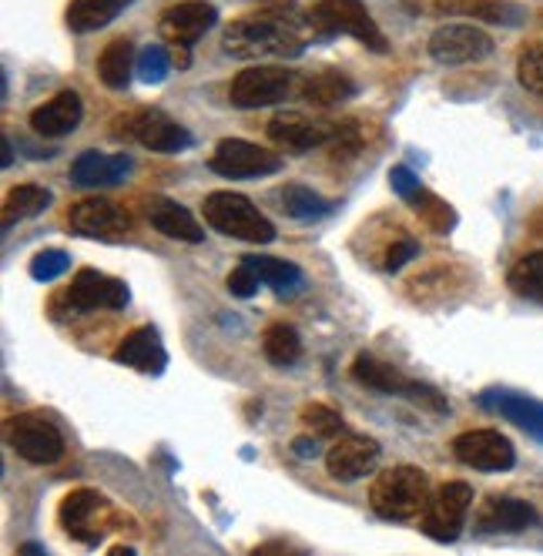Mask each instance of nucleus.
Returning a JSON list of instances; mask_svg holds the SVG:
<instances>
[{"label":"nucleus","instance_id":"nucleus-2","mask_svg":"<svg viewBox=\"0 0 543 556\" xmlns=\"http://www.w3.org/2000/svg\"><path fill=\"white\" fill-rule=\"evenodd\" d=\"M430 480L426 472L416 466H393L379 472L372 486H369V506L376 516L390 523H406L416 520V516L430 503Z\"/></svg>","mask_w":543,"mask_h":556},{"label":"nucleus","instance_id":"nucleus-39","mask_svg":"<svg viewBox=\"0 0 543 556\" xmlns=\"http://www.w3.org/2000/svg\"><path fill=\"white\" fill-rule=\"evenodd\" d=\"M225 286H228V292L236 295V299H252L255 292H258V286H262V278L239 258V265L228 271V278H225Z\"/></svg>","mask_w":543,"mask_h":556},{"label":"nucleus","instance_id":"nucleus-26","mask_svg":"<svg viewBox=\"0 0 543 556\" xmlns=\"http://www.w3.org/2000/svg\"><path fill=\"white\" fill-rule=\"evenodd\" d=\"M353 379L366 389H376V392H386V395H409L413 389V379L403 376L396 366L376 359V355H356L353 363Z\"/></svg>","mask_w":543,"mask_h":556},{"label":"nucleus","instance_id":"nucleus-41","mask_svg":"<svg viewBox=\"0 0 543 556\" xmlns=\"http://www.w3.org/2000/svg\"><path fill=\"white\" fill-rule=\"evenodd\" d=\"M390 185H393V191L403 198V202H409V198L422 188V181H419L406 165H396V168L390 172Z\"/></svg>","mask_w":543,"mask_h":556},{"label":"nucleus","instance_id":"nucleus-27","mask_svg":"<svg viewBox=\"0 0 543 556\" xmlns=\"http://www.w3.org/2000/svg\"><path fill=\"white\" fill-rule=\"evenodd\" d=\"M258 278L262 286L276 289L279 295H295L305 282V275L295 262H286V258H272V255H245L242 258Z\"/></svg>","mask_w":543,"mask_h":556},{"label":"nucleus","instance_id":"nucleus-37","mask_svg":"<svg viewBox=\"0 0 543 556\" xmlns=\"http://www.w3.org/2000/svg\"><path fill=\"white\" fill-rule=\"evenodd\" d=\"M517 74H520V85H523L527 91H533L536 98H543V41H540V45H530V48L520 54Z\"/></svg>","mask_w":543,"mask_h":556},{"label":"nucleus","instance_id":"nucleus-17","mask_svg":"<svg viewBox=\"0 0 543 556\" xmlns=\"http://www.w3.org/2000/svg\"><path fill=\"white\" fill-rule=\"evenodd\" d=\"M215 21H218V11L212 4H205V0H185V4L168 8L159 17V30L168 45L188 48V45H195L199 37H205V30L215 27Z\"/></svg>","mask_w":543,"mask_h":556},{"label":"nucleus","instance_id":"nucleus-42","mask_svg":"<svg viewBox=\"0 0 543 556\" xmlns=\"http://www.w3.org/2000/svg\"><path fill=\"white\" fill-rule=\"evenodd\" d=\"M292 450H295V456H302V459L316 456V453H319V446H316V435H313V440H308V435H299V440H292Z\"/></svg>","mask_w":543,"mask_h":556},{"label":"nucleus","instance_id":"nucleus-33","mask_svg":"<svg viewBox=\"0 0 543 556\" xmlns=\"http://www.w3.org/2000/svg\"><path fill=\"white\" fill-rule=\"evenodd\" d=\"M406 205H413V212L419 215V222H422L426 228H430V231H437V235H446V231L456 228V212H453V205L443 202V198L433 194V191L419 188Z\"/></svg>","mask_w":543,"mask_h":556},{"label":"nucleus","instance_id":"nucleus-4","mask_svg":"<svg viewBox=\"0 0 543 556\" xmlns=\"http://www.w3.org/2000/svg\"><path fill=\"white\" fill-rule=\"evenodd\" d=\"M308 27L319 37H336V34L356 37L363 48L376 54L390 51V41H386V34L379 30V24L372 21L363 0H319V4H313V11H308Z\"/></svg>","mask_w":543,"mask_h":556},{"label":"nucleus","instance_id":"nucleus-12","mask_svg":"<svg viewBox=\"0 0 543 556\" xmlns=\"http://www.w3.org/2000/svg\"><path fill=\"white\" fill-rule=\"evenodd\" d=\"M67 228L85 238H98V242H122L131 231V218L108 198H81L67 212Z\"/></svg>","mask_w":543,"mask_h":556},{"label":"nucleus","instance_id":"nucleus-19","mask_svg":"<svg viewBox=\"0 0 543 556\" xmlns=\"http://www.w3.org/2000/svg\"><path fill=\"white\" fill-rule=\"evenodd\" d=\"M144 218L154 231H162L172 242H188V245H199L205 238V228L199 225V218L191 215L181 202L165 194H151L144 198Z\"/></svg>","mask_w":543,"mask_h":556},{"label":"nucleus","instance_id":"nucleus-23","mask_svg":"<svg viewBox=\"0 0 543 556\" xmlns=\"http://www.w3.org/2000/svg\"><path fill=\"white\" fill-rule=\"evenodd\" d=\"M85 117V101L77 91H61L41 108L30 111V128L41 138H64L71 135Z\"/></svg>","mask_w":543,"mask_h":556},{"label":"nucleus","instance_id":"nucleus-34","mask_svg":"<svg viewBox=\"0 0 543 556\" xmlns=\"http://www.w3.org/2000/svg\"><path fill=\"white\" fill-rule=\"evenodd\" d=\"M507 282H510V289H514L520 299L543 305V252L523 255V258L510 268Z\"/></svg>","mask_w":543,"mask_h":556},{"label":"nucleus","instance_id":"nucleus-16","mask_svg":"<svg viewBox=\"0 0 543 556\" xmlns=\"http://www.w3.org/2000/svg\"><path fill=\"white\" fill-rule=\"evenodd\" d=\"M111 359L118 366H128V369L141 372V376H162L165 366H168V352H165V342H162L159 329L138 326L118 342V349L111 352Z\"/></svg>","mask_w":543,"mask_h":556},{"label":"nucleus","instance_id":"nucleus-38","mask_svg":"<svg viewBox=\"0 0 543 556\" xmlns=\"http://www.w3.org/2000/svg\"><path fill=\"white\" fill-rule=\"evenodd\" d=\"M67 268H71V255L67 252L45 249V252H37L34 262H30V278H37V282H54V278H61Z\"/></svg>","mask_w":543,"mask_h":556},{"label":"nucleus","instance_id":"nucleus-9","mask_svg":"<svg viewBox=\"0 0 543 556\" xmlns=\"http://www.w3.org/2000/svg\"><path fill=\"white\" fill-rule=\"evenodd\" d=\"M295 91V74L276 64H258L242 71L228 88V101L236 108H272Z\"/></svg>","mask_w":543,"mask_h":556},{"label":"nucleus","instance_id":"nucleus-25","mask_svg":"<svg viewBox=\"0 0 543 556\" xmlns=\"http://www.w3.org/2000/svg\"><path fill=\"white\" fill-rule=\"evenodd\" d=\"M356 94V81L345 71H319L308 74L305 81L299 85V98L313 108H332L342 104Z\"/></svg>","mask_w":543,"mask_h":556},{"label":"nucleus","instance_id":"nucleus-10","mask_svg":"<svg viewBox=\"0 0 543 556\" xmlns=\"http://www.w3.org/2000/svg\"><path fill=\"white\" fill-rule=\"evenodd\" d=\"M453 456L480 472H507L517 463V450L503 432L496 429H470V432H459L453 440Z\"/></svg>","mask_w":543,"mask_h":556},{"label":"nucleus","instance_id":"nucleus-8","mask_svg":"<svg viewBox=\"0 0 543 556\" xmlns=\"http://www.w3.org/2000/svg\"><path fill=\"white\" fill-rule=\"evenodd\" d=\"M209 168L222 178H265L282 172V154L242 138H225L212 151Z\"/></svg>","mask_w":543,"mask_h":556},{"label":"nucleus","instance_id":"nucleus-21","mask_svg":"<svg viewBox=\"0 0 543 556\" xmlns=\"http://www.w3.org/2000/svg\"><path fill=\"white\" fill-rule=\"evenodd\" d=\"M135 162L131 154H104V151H85L71 162V181L77 188H111L131 175Z\"/></svg>","mask_w":543,"mask_h":556},{"label":"nucleus","instance_id":"nucleus-18","mask_svg":"<svg viewBox=\"0 0 543 556\" xmlns=\"http://www.w3.org/2000/svg\"><path fill=\"white\" fill-rule=\"evenodd\" d=\"M379 443L369 440V435H339L326 453V469L332 480L353 483L379 463Z\"/></svg>","mask_w":543,"mask_h":556},{"label":"nucleus","instance_id":"nucleus-15","mask_svg":"<svg viewBox=\"0 0 543 556\" xmlns=\"http://www.w3.org/2000/svg\"><path fill=\"white\" fill-rule=\"evenodd\" d=\"M122 135L135 138L138 144H144L151 151H162V154H175L191 144L188 128H181L175 117H168L165 111H154V108L128 114L122 122Z\"/></svg>","mask_w":543,"mask_h":556},{"label":"nucleus","instance_id":"nucleus-35","mask_svg":"<svg viewBox=\"0 0 543 556\" xmlns=\"http://www.w3.org/2000/svg\"><path fill=\"white\" fill-rule=\"evenodd\" d=\"M172 64H175V58L168 54V48L148 45V48H141V54L135 61V74L141 77L144 85H162L168 77V71H172Z\"/></svg>","mask_w":543,"mask_h":556},{"label":"nucleus","instance_id":"nucleus-1","mask_svg":"<svg viewBox=\"0 0 543 556\" xmlns=\"http://www.w3.org/2000/svg\"><path fill=\"white\" fill-rule=\"evenodd\" d=\"M222 48L231 58L258 61V58H299L305 51L302 30L282 14H252L225 27Z\"/></svg>","mask_w":543,"mask_h":556},{"label":"nucleus","instance_id":"nucleus-44","mask_svg":"<svg viewBox=\"0 0 543 556\" xmlns=\"http://www.w3.org/2000/svg\"><path fill=\"white\" fill-rule=\"evenodd\" d=\"M21 553H48V549L37 546V543H27V546H21Z\"/></svg>","mask_w":543,"mask_h":556},{"label":"nucleus","instance_id":"nucleus-30","mask_svg":"<svg viewBox=\"0 0 543 556\" xmlns=\"http://www.w3.org/2000/svg\"><path fill=\"white\" fill-rule=\"evenodd\" d=\"M279 202H282V212L295 222H319L332 212L329 198H323L319 191L305 188V185H282Z\"/></svg>","mask_w":543,"mask_h":556},{"label":"nucleus","instance_id":"nucleus-29","mask_svg":"<svg viewBox=\"0 0 543 556\" xmlns=\"http://www.w3.org/2000/svg\"><path fill=\"white\" fill-rule=\"evenodd\" d=\"M135 45L128 37H118V41H111L101 58H98V77L104 81V88L111 91H125L131 85V71H135Z\"/></svg>","mask_w":543,"mask_h":556},{"label":"nucleus","instance_id":"nucleus-6","mask_svg":"<svg viewBox=\"0 0 543 556\" xmlns=\"http://www.w3.org/2000/svg\"><path fill=\"white\" fill-rule=\"evenodd\" d=\"M131 299L128 286L122 278H111L98 268H81L74 275L71 289L54 302L58 315H77V312H94V308H111L118 312Z\"/></svg>","mask_w":543,"mask_h":556},{"label":"nucleus","instance_id":"nucleus-40","mask_svg":"<svg viewBox=\"0 0 543 556\" xmlns=\"http://www.w3.org/2000/svg\"><path fill=\"white\" fill-rule=\"evenodd\" d=\"M419 255V242H416V238H396V242L390 245V249H386V268H390V271H400L406 262H413Z\"/></svg>","mask_w":543,"mask_h":556},{"label":"nucleus","instance_id":"nucleus-36","mask_svg":"<svg viewBox=\"0 0 543 556\" xmlns=\"http://www.w3.org/2000/svg\"><path fill=\"white\" fill-rule=\"evenodd\" d=\"M302 422L313 435H323V440H339L345 432V422L342 416L332 409V406H323V403H308L302 406Z\"/></svg>","mask_w":543,"mask_h":556},{"label":"nucleus","instance_id":"nucleus-13","mask_svg":"<svg viewBox=\"0 0 543 556\" xmlns=\"http://www.w3.org/2000/svg\"><path fill=\"white\" fill-rule=\"evenodd\" d=\"M108 516H111V506L94 490H74V493H67L61 509H58V520H61L64 533L74 536V540H81V543H88V546L104 536Z\"/></svg>","mask_w":543,"mask_h":556},{"label":"nucleus","instance_id":"nucleus-28","mask_svg":"<svg viewBox=\"0 0 543 556\" xmlns=\"http://www.w3.org/2000/svg\"><path fill=\"white\" fill-rule=\"evenodd\" d=\"M125 8H131V0H71L67 8V27L74 34H91L108 27Z\"/></svg>","mask_w":543,"mask_h":556},{"label":"nucleus","instance_id":"nucleus-43","mask_svg":"<svg viewBox=\"0 0 543 556\" xmlns=\"http://www.w3.org/2000/svg\"><path fill=\"white\" fill-rule=\"evenodd\" d=\"M0 151H4V154H0V165H4V168H11L14 154H11V141H8V138H0Z\"/></svg>","mask_w":543,"mask_h":556},{"label":"nucleus","instance_id":"nucleus-5","mask_svg":"<svg viewBox=\"0 0 543 556\" xmlns=\"http://www.w3.org/2000/svg\"><path fill=\"white\" fill-rule=\"evenodd\" d=\"M8 446L34 466H51L64 456V435L45 413H17L8 422Z\"/></svg>","mask_w":543,"mask_h":556},{"label":"nucleus","instance_id":"nucleus-24","mask_svg":"<svg viewBox=\"0 0 543 556\" xmlns=\"http://www.w3.org/2000/svg\"><path fill=\"white\" fill-rule=\"evenodd\" d=\"M533 523H536L533 506L514 496H490L477 513V527L483 533H523Z\"/></svg>","mask_w":543,"mask_h":556},{"label":"nucleus","instance_id":"nucleus-22","mask_svg":"<svg viewBox=\"0 0 543 556\" xmlns=\"http://www.w3.org/2000/svg\"><path fill=\"white\" fill-rule=\"evenodd\" d=\"M480 403L503 416L507 422L520 426L523 432H530L536 443H543V403L530 400V395H520V392H510V389H487L480 395Z\"/></svg>","mask_w":543,"mask_h":556},{"label":"nucleus","instance_id":"nucleus-31","mask_svg":"<svg viewBox=\"0 0 543 556\" xmlns=\"http://www.w3.org/2000/svg\"><path fill=\"white\" fill-rule=\"evenodd\" d=\"M262 352L272 366H295L302 359V336L289 323H272L262 332Z\"/></svg>","mask_w":543,"mask_h":556},{"label":"nucleus","instance_id":"nucleus-3","mask_svg":"<svg viewBox=\"0 0 543 556\" xmlns=\"http://www.w3.org/2000/svg\"><path fill=\"white\" fill-rule=\"evenodd\" d=\"M202 215L215 231L239 238V242H252V245L276 242V225L239 191H212L202 202Z\"/></svg>","mask_w":543,"mask_h":556},{"label":"nucleus","instance_id":"nucleus-32","mask_svg":"<svg viewBox=\"0 0 543 556\" xmlns=\"http://www.w3.org/2000/svg\"><path fill=\"white\" fill-rule=\"evenodd\" d=\"M48 205H51V191L48 188H41V185H17L8 194V202H4V228H11L14 222L41 215Z\"/></svg>","mask_w":543,"mask_h":556},{"label":"nucleus","instance_id":"nucleus-7","mask_svg":"<svg viewBox=\"0 0 543 556\" xmlns=\"http://www.w3.org/2000/svg\"><path fill=\"white\" fill-rule=\"evenodd\" d=\"M473 506V486L470 483H443L430 503L422 509V533L437 543H453L463 533Z\"/></svg>","mask_w":543,"mask_h":556},{"label":"nucleus","instance_id":"nucleus-20","mask_svg":"<svg viewBox=\"0 0 543 556\" xmlns=\"http://www.w3.org/2000/svg\"><path fill=\"white\" fill-rule=\"evenodd\" d=\"M419 14H467L477 21H490V24H507L517 27L527 21V11L514 0H433V4H406Z\"/></svg>","mask_w":543,"mask_h":556},{"label":"nucleus","instance_id":"nucleus-14","mask_svg":"<svg viewBox=\"0 0 543 556\" xmlns=\"http://www.w3.org/2000/svg\"><path fill=\"white\" fill-rule=\"evenodd\" d=\"M268 138L276 141L286 151H313V148H326L336 141L339 135V122H326V117H308L299 111H286L276 114L268 122Z\"/></svg>","mask_w":543,"mask_h":556},{"label":"nucleus","instance_id":"nucleus-11","mask_svg":"<svg viewBox=\"0 0 543 556\" xmlns=\"http://www.w3.org/2000/svg\"><path fill=\"white\" fill-rule=\"evenodd\" d=\"M430 58L437 64L456 67V64H473L493 54V37L473 24H443L430 37Z\"/></svg>","mask_w":543,"mask_h":556}]
</instances>
